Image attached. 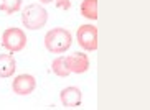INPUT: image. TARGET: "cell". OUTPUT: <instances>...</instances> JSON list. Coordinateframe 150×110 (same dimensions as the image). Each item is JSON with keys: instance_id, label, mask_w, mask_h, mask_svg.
Returning <instances> with one entry per match:
<instances>
[{"instance_id": "cell-12", "label": "cell", "mask_w": 150, "mask_h": 110, "mask_svg": "<svg viewBox=\"0 0 150 110\" xmlns=\"http://www.w3.org/2000/svg\"><path fill=\"white\" fill-rule=\"evenodd\" d=\"M56 4L58 8H63V10H69L71 8V0H53Z\"/></svg>"}, {"instance_id": "cell-4", "label": "cell", "mask_w": 150, "mask_h": 110, "mask_svg": "<svg viewBox=\"0 0 150 110\" xmlns=\"http://www.w3.org/2000/svg\"><path fill=\"white\" fill-rule=\"evenodd\" d=\"M76 41L84 51H96L99 46L97 41V28L91 23L88 25H81L76 31Z\"/></svg>"}, {"instance_id": "cell-2", "label": "cell", "mask_w": 150, "mask_h": 110, "mask_svg": "<svg viewBox=\"0 0 150 110\" xmlns=\"http://www.w3.org/2000/svg\"><path fill=\"white\" fill-rule=\"evenodd\" d=\"M48 22V12L45 10L43 5L31 4L25 7L22 12V23L28 30H40Z\"/></svg>"}, {"instance_id": "cell-8", "label": "cell", "mask_w": 150, "mask_h": 110, "mask_svg": "<svg viewBox=\"0 0 150 110\" xmlns=\"http://www.w3.org/2000/svg\"><path fill=\"white\" fill-rule=\"evenodd\" d=\"M17 71V61L12 54H0V77H12Z\"/></svg>"}, {"instance_id": "cell-3", "label": "cell", "mask_w": 150, "mask_h": 110, "mask_svg": "<svg viewBox=\"0 0 150 110\" xmlns=\"http://www.w3.org/2000/svg\"><path fill=\"white\" fill-rule=\"evenodd\" d=\"M2 46L10 53H18L27 46V35L22 28L10 27L2 33Z\"/></svg>"}, {"instance_id": "cell-11", "label": "cell", "mask_w": 150, "mask_h": 110, "mask_svg": "<svg viewBox=\"0 0 150 110\" xmlns=\"http://www.w3.org/2000/svg\"><path fill=\"white\" fill-rule=\"evenodd\" d=\"M22 8V0H0V10L7 15H12Z\"/></svg>"}, {"instance_id": "cell-7", "label": "cell", "mask_w": 150, "mask_h": 110, "mask_svg": "<svg viewBox=\"0 0 150 110\" xmlns=\"http://www.w3.org/2000/svg\"><path fill=\"white\" fill-rule=\"evenodd\" d=\"M59 100L64 107L68 109H74V107H79L81 102H83V94H81V89L76 87V85H69V87H64L59 92Z\"/></svg>"}, {"instance_id": "cell-5", "label": "cell", "mask_w": 150, "mask_h": 110, "mask_svg": "<svg viewBox=\"0 0 150 110\" xmlns=\"http://www.w3.org/2000/svg\"><path fill=\"white\" fill-rule=\"evenodd\" d=\"M64 62H66L69 72H73V74H84L89 71V66H91L88 54L84 53L68 54V56H64Z\"/></svg>"}, {"instance_id": "cell-6", "label": "cell", "mask_w": 150, "mask_h": 110, "mask_svg": "<svg viewBox=\"0 0 150 110\" xmlns=\"http://www.w3.org/2000/svg\"><path fill=\"white\" fill-rule=\"evenodd\" d=\"M36 89V79L31 74H20L12 82V90L17 95H30Z\"/></svg>"}, {"instance_id": "cell-13", "label": "cell", "mask_w": 150, "mask_h": 110, "mask_svg": "<svg viewBox=\"0 0 150 110\" xmlns=\"http://www.w3.org/2000/svg\"><path fill=\"white\" fill-rule=\"evenodd\" d=\"M40 2H41V4H45V5H46V4H51L53 0H40Z\"/></svg>"}, {"instance_id": "cell-9", "label": "cell", "mask_w": 150, "mask_h": 110, "mask_svg": "<svg viewBox=\"0 0 150 110\" xmlns=\"http://www.w3.org/2000/svg\"><path fill=\"white\" fill-rule=\"evenodd\" d=\"M81 15L88 20H97V0H83L81 2Z\"/></svg>"}, {"instance_id": "cell-1", "label": "cell", "mask_w": 150, "mask_h": 110, "mask_svg": "<svg viewBox=\"0 0 150 110\" xmlns=\"http://www.w3.org/2000/svg\"><path fill=\"white\" fill-rule=\"evenodd\" d=\"M73 44V36L66 28H51L45 35V48L53 54H63Z\"/></svg>"}, {"instance_id": "cell-10", "label": "cell", "mask_w": 150, "mask_h": 110, "mask_svg": "<svg viewBox=\"0 0 150 110\" xmlns=\"http://www.w3.org/2000/svg\"><path fill=\"white\" fill-rule=\"evenodd\" d=\"M51 71H53V74L58 76V77H68L71 74L68 66H66V62H64V56L54 57L53 62H51Z\"/></svg>"}]
</instances>
